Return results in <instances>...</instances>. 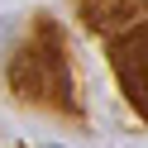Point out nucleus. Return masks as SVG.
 Instances as JSON below:
<instances>
[{
	"label": "nucleus",
	"mask_w": 148,
	"mask_h": 148,
	"mask_svg": "<svg viewBox=\"0 0 148 148\" xmlns=\"http://www.w3.org/2000/svg\"><path fill=\"white\" fill-rule=\"evenodd\" d=\"M77 14L105 38V58L124 100L138 119H148V0H77Z\"/></svg>",
	"instance_id": "f03ea898"
},
{
	"label": "nucleus",
	"mask_w": 148,
	"mask_h": 148,
	"mask_svg": "<svg viewBox=\"0 0 148 148\" xmlns=\"http://www.w3.org/2000/svg\"><path fill=\"white\" fill-rule=\"evenodd\" d=\"M48 148H62V143H48Z\"/></svg>",
	"instance_id": "7ed1b4c3"
},
{
	"label": "nucleus",
	"mask_w": 148,
	"mask_h": 148,
	"mask_svg": "<svg viewBox=\"0 0 148 148\" xmlns=\"http://www.w3.org/2000/svg\"><path fill=\"white\" fill-rule=\"evenodd\" d=\"M10 91L34 110H53V115H67V119H81L77 100V77H72V53H67V38L62 29L38 14L34 29L14 43V58H10V72H5Z\"/></svg>",
	"instance_id": "f257e3e1"
}]
</instances>
